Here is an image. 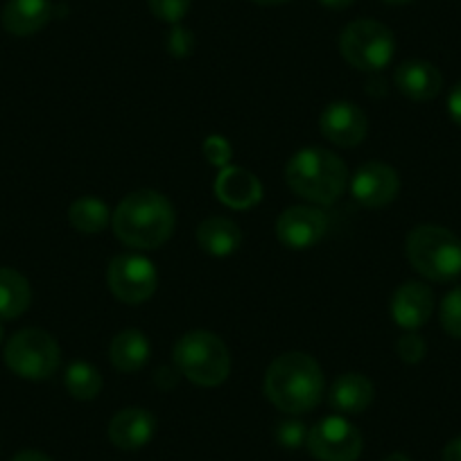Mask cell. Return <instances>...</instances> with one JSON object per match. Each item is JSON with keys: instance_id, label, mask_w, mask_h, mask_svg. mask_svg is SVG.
Returning <instances> with one entry per match:
<instances>
[{"instance_id": "obj_1", "label": "cell", "mask_w": 461, "mask_h": 461, "mask_svg": "<svg viewBox=\"0 0 461 461\" xmlns=\"http://www.w3.org/2000/svg\"><path fill=\"white\" fill-rule=\"evenodd\" d=\"M175 208L154 190L131 193L118 203L113 212L115 236L134 249H157L175 230Z\"/></svg>"}, {"instance_id": "obj_2", "label": "cell", "mask_w": 461, "mask_h": 461, "mask_svg": "<svg viewBox=\"0 0 461 461\" xmlns=\"http://www.w3.org/2000/svg\"><path fill=\"white\" fill-rule=\"evenodd\" d=\"M323 374L305 353H285L265 374V396L285 414H303L321 401Z\"/></svg>"}, {"instance_id": "obj_3", "label": "cell", "mask_w": 461, "mask_h": 461, "mask_svg": "<svg viewBox=\"0 0 461 461\" xmlns=\"http://www.w3.org/2000/svg\"><path fill=\"white\" fill-rule=\"evenodd\" d=\"M285 181L299 197L314 203H335L348 184V170L335 154L321 148H305L290 158Z\"/></svg>"}, {"instance_id": "obj_4", "label": "cell", "mask_w": 461, "mask_h": 461, "mask_svg": "<svg viewBox=\"0 0 461 461\" xmlns=\"http://www.w3.org/2000/svg\"><path fill=\"white\" fill-rule=\"evenodd\" d=\"M405 249L411 267L429 281L446 283L461 276V240L443 226H416Z\"/></svg>"}, {"instance_id": "obj_5", "label": "cell", "mask_w": 461, "mask_h": 461, "mask_svg": "<svg viewBox=\"0 0 461 461\" xmlns=\"http://www.w3.org/2000/svg\"><path fill=\"white\" fill-rule=\"evenodd\" d=\"M172 357H175L176 369L202 387H217L229 378V348L220 337L208 330L185 332L175 344Z\"/></svg>"}, {"instance_id": "obj_6", "label": "cell", "mask_w": 461, "mask_h": 461, "mask_svg": "<svg viewBox=\"0 0 461 461\" xmlns=\"http://www.w3.org/2000/svg\"><path fill=\"white\" fill-rule=\"evenodd\" d=\"M339 50L344 59L360 70H383L396 52V39L392 30L380 21H353L339 37Z\"/></svg>"}, {"instance_id": "obj_7", "label": "cell", "mask_w": 461, "mask_h": 461, "mask_svg": "<svg viewBox=\"0 0 461 461\" xmlns=\"http://www.w3.org/2000/svg\"><path fill=\"white\" fill-rule=\"evenodd\" d=\"M5 362L21 378L46 380L59 369V344L46 330L25 328V330H19L7 341Z\"/></svg>"}, {"instance_id": "obj_8", "label": "cell", "mask_w": 461, "mask_h": 461, "mask_svg": "<svg viewBox=\"0 0 461 461\" xmlns=\"http://www.w3.org/2000/svg\"><path fill=\"white\" fill-rule=\"evenodd\" d=\"M109 287L122 303L139 305L152 299L158 285V274L148 258L136 254L115 256L109 265Z\"/></svg>"}, {"instance_id": "obj_9", "label": "cell", "mask_w": 461, "mask_h": 461, "mask_svg": "<svg viewBox=\"0 0 461 461\" xmlns=\"http://www.w3.org/2000/svg\"><path fill=\"white\" fill-rule=\"evenodd\" d=\"M308 450L319 461H356L362 452V434L341 416H328L308 432Z\"/></svg>"}, {"instance_id": "obj_10", "label": "cell", "mask_w": 461, "mask_h": 461, "mask_svg": "<svg viewBox=\"0 0 461 461\" xmlns=\"http://www.w3.org/2000/svg\"><path fill=\"white\" fill-rule=\"evenodd\" d=\"M319 130L330 143L339 148H356L365 140L369 122L360 106L353 102H330L319 118Z\"/></svg>"}, {"instance_id": "obj_11", "label": "cell", "mask_w": 461, "mask_h": 461, "mask_svg": "<svg viewBox=\"0 0 461 461\" xmlns=\"http://www.w3.org/2000/svg\"><path fill=\"white\" fill-rule=\"evenodd\" d=\"M328 230V217L317 208H287L276 221V236L287 249L303 251L317 245Z\"/></svg>"}, {"instance_id": "obj_12", "label": "cell", "mask_w": 461, "mask_h": 461, "mask_svg": "<svg viewBox=\"0 0 461 461\" xmlns=\"http://www.w3.org/2000/svg\"><path fill=\"white\" fill-rule=\"evenodd\" d=\"M401 179L392 166L380 161L365 163L351 179V193L362 206L383 208L396 199Z\"/></svg>"}, {"instance_id": "obj_13", "label": "cell", "mask_w": 461, "mask_h": 461, "mask_svg": "<svg viewBox=\"0 0 461 461\" xmlns=\"http://www.w3.org/2000/svg\"><path fill=\"white\" fill-rule=\"evenodd\" d=\"M157 432V419L143 407H127L118 411L109 423V438L121 450H140L152 441Z\"/></svg>"}, {"instance_id": "obj_14", "label": "cell", "mask_w": 461, "mask_h": 461, "mask_svg": "<svg viewBox=\"0 0 461 461\" xmlns=\"http://www.w3.org/2000/svg\"><path fill=\"white\" fill-rule=\"evenodd\" d=\"M432 310L434 294L423 283L410 281L393 292L392 317L398 326L407 328V330H416L423 323H428V319L432 317Z\"/></svg>"}, {"instance_id": "obj_15", "label": "cell", "mask_w": 461, "mask_h": 461, "mask_svg": "<svg viewBox=\"0 0 461 461\" xmlns=\"http://www.w3.org/2000/svg\"><path fill=\"white\" fill-rule=\"evenodd\" d=\"M393 82H396L398 91L402 95L414 102L434 100L441 93L443 86V77L437 66L420 59H411L398 66L396 75H393Z\"/></svg>"}, {"instance_id": "obj_16", "label": "cell", "mask_w": 461, "mask_h": 461, "mask_svg": "<svg viewBox=\"0 0 461 461\" xmlns=\"http://www.w3.org/2000/svg\"><path fill=\"white\" fill-rule=\"evenodd\" d=\"M215 194L226 206L245 211L260 202L263 185L245 167H224L215 181Z\"/></svg>"}, {"instance_id": "obj_17", "label": "cell", "mask_w": 461, "mask_h": 461, "mask_svg": "<svg viewBox=\"0 0 461 461\" xmlns=\"http://www.w3.org/2000/svg\"><path fill=\"white\" fill-rule=\"evenodd\" d=\"M52 19L50 0H7L3 28L14 37H32Z\"/></svg>"}, {"instance_id": "obj_18", "label": "cell", "mask_w": 461, "mask_h": 461, "mask_svg": "<svg viewBox=\"0 0 461 461\" xmlns=\"http://www.w3.org/2000/svg\"><path fill=\"white\" fill-rule=\"evenodd\" d=\"M197 242L208 256L224 258V256L236 254L242 245V230L229 217H208L199 224Z\"/></svg>"}, {"instance_id": "obj_19", "label": "cell", "mask_w": 461, "mask_h": 461, "mask_svg": "<svg viewBox=\"0 0 461 461\" xmlns=\"http://www.w3.org/2000/svg\"><path fill=\"white\" fill-rule=\"evenodd\" d=\"M374 402V384L362 374H344L330 389V407L344 414H360Z\"/></svg>"}, {"instance_id": "obj_20", "label": "cell", "mask_w": 461, "mask_h": 461, "mask_svg": "<svg viewBox=\"0 0 461 461\" xmlns=\"http://www.w3.org/2000/svg\"><path fill=\"white\" fill-rule=\"evenodd\" d=\"M149 341L140 330H122L113 337L109 348L111 365L118 371L134 374L143 369L149 360Z\"/></svg>"}, {"instance_id": "obj_21", "label": "cell", "mask_w": 461, "mask_h": 461, "mask_svg": "<svg viewBox=\"0 0 461 461\" xmlns=\"http://www.w3.org/2000/svg\"><path fill=\"white\" fill-rule=\"evenodd\" d=\"M32 292L23 274L0 267V319H16L30 308Z\"/></svg>"}, {"instance_id": "obj_22", "label": "cell", "mask_w": 461, "mask_h": 461, "mask_svg": "<svg viewBox=\"0 0 461 461\" xmlns=\"http://www.w3.org/2000/svg\"><path fill=\"white\" fill-rule=\"evenodd\" d=\"M68 220L79 233H100L109 224V208L95 197H82L73 202L68 211Z\"/></svg>"}, {"instance_id": "obj_23", "label": "cell", "mask_w": 461, "mask_h": 461, "mask_svg": "<svg viewBox=\"0 0 461 461\" xmlns=\"http://www.w3.org/2000/svg\"><path fill=\"white\" fill-rule=\"evenodd\" d=\"M64 383L73 398H77V401H93L102 389V375L88 362H73L66 369Z\"/></svg>"}, {"instance_id": "obj_24", "label": "cell", "mask_w": 461, "mask_h": 461, "mask_svg": "<svg viewBox=\"0 0 461 461\" xmlns=\"http://www.w3.org/2000/svg\"><path fill=\"white\" fill-rule=\"evenodd\" d=\"M441 326L455 339H461V285L447 292L441 301Z\"/></svg>"}, {"instance_id": "obj_25", "label": "cell", "mask_w": 461, "mask_h": 461, "mask_svg": "<svg viewBox=\"0 0 461 461\" xmlns=\"http://www.w3.org/2000/svg\"><path fill=\"white\" fill-rule=\"evenodd\" d=\"M149 10L157 19L166 21V23L176 25L190 10L193 0H148Z\"/></svg>"}, {"instance_id": "obj_26", "label": "cell", "mask_w": 461, "mask_h": 461, "mask_svg": "<svg viewBox=\"0 0 461 461\" xmlns=\"http://www.w3.org/2000/svg\"><path fill=\"white\" fill-rule=\"evenodd\" d=\"M276 438L283 447L296 450V447H301L308 441V429H305V425L301 420H285V423L278 425Z\"/></svg>"}, {"instance_id": "obj_27", "label": "cell", "mask_w": 461, "mask_h": 461, "mask_svg": "<svg viewBox=\"0 0 461 461\" xmlns=\"http://www.w3.org/2000/svg\"><path fill=\"white\" fill-rule=\"evenodd\" d=\"M203 157L208 158L211 166L229 167L230 157H233V149H230L229 140L221 139V136H208L206 143H203Z\"/></svg>"}, {"instance_id": "obj_28", "label": "cell", "mask_w": 461, "mask_h": 461, "mask_svg": "<svg viewBox=\"0 0 461 461\" xmlns=\"http://www.w3.org/2000/svg\"><path fill=\"white\" fill-rule=\"evenodd\" d=\"M194 46H197L194 34L190 30L181 28L179 23L167 34V50H170L172 57H188L194 50Z\"/></svg>"}, {"instance_id": "obj_29", "label": "cell", "mask_w": 461, "mask_h": 461, "mask_svg": "<svg viewBox=\"0 0 461 461\" xmlns=\"http://www.w3.org/2000/svg\"><path fill=\"white\" fill-rule=\"evenodd\" d=\"M398 357H401L402 362H407V365H416V362H420L425 357V341L423 337L419 335H405L398 339Z\"/></svg>"}, {"instance_id": "obj_30", "label": "cell", "mask_w": 461, "mask_h": 461, "mask_svg": "<svg viewBox=\"0 0 461 461\" xmlns=\"http://www.w3.org/2000/svg\"><path fill=\"white\" fill-rule=\"evenodd\" d=\"M447 113L461 127V82L450 91V97H447Z\"/></svg>"}, {"instance_id": "obj_31", "label": "cell", "mask_w": 461, "mask_h": 461, "mask_svg": "<svg viewBox=\"0 0 461 461\" xmlns=\"http://www.w3.org/2000/svg\"><path fill=\"white\" fill-rule=\"evenodd\" d=\"M443 461H461V437L452 438L446 447H443Z\"/></svg>"}, {"instance_id": "obj_32", "label": "cell", "mask_w": 461, "mask_h": 461, "mask_svg": "<svg viewBox=\"0 0 461 461\" xmlns=\"http://www.w3.org/2000/svg\"><path fill=\"white\" fill-rule=\"evenodd\" d=\"M12 461H52V459L48 455H43V452L23 450V452H19V455H16Z\"/></svg>"}, {"instance_id": "obj_33", "label": "cell", "mask_w": 461, "mask_h": 461, "mask_svg": "<svg viewBox=\"0 0 461 461\" xmlns=\"http://www.w3.org/2000/svg\"><path fill=\"white\" fill-rule=\"evenodd\" d=\"M319 3L328 10H346V7L353 5V0H319Z\"/></svg>"}, {"instance_id": "obj_34", "label": "cell", "mask_w": 461, "mask_h": 461, "mask_svg": "<svg viewBox=\"0 0 461 461\" xmlns=\"http://www.w3.org/2000/svg\"><path fill=\"white\" fill-rule=\"evenodd\" d=\"M384 461H411V459L407 455H402V452H393V455H389Z\"/></svg>"}, {"instance_id": "obj_35", "label": "cell", "mask_w": 461, "mask_h": 461, "mask_svg": "<svg viewBox=\"0 0 461 461\" xmlns=\"http://www.w3.org/2000/svg\"><path fill=\"white\" fill-rule=\"evenodd\" d=\"M256 5H281V3H287V0H254Z\"/></svg>"}, {"instance_id": "obj_36", "label": "cell", "mask_w": 461, "mask_h": 461, "mask_svg": "<svg viewBox=\"0 0 461 461\" xmlns=\"http://www.w3.org/2000/svg\"><path fill=\"white\" fill-rule=\"evenodd\" d=\"M384 3H389V5H407L411 0H384Z\"/></svg>"}, {"instance_id": "obj_37", "label": "cell", "mask_w": 461, "mask_h": 461, "mask_svg": "<svg viewBox=\"0 0 461 461\" xmlns=\"http://www.w3.org/2000/svg\"><path fill=\"white\" fill-rule=\"evenodd\" d=\"M3 335H5V330H3V323H0V341H3Z\"/></svg>"}]
</instances>
